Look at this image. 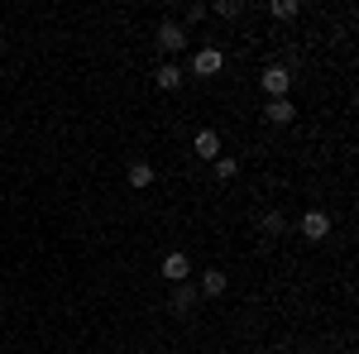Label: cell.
<instances>
[{
  "mask_svg": "<svg viewBox=\"0 0 359 354\" xmlns=\"http://www.w3.org/2000/svg\"><path fill=\"white\" fill-rule=\"evenodd\" d=\"M259 82H264V91H269V96H273V101H283V96H287V91H292V67H283V62H269V67H264V77H259Z\"/></svg>",
  "mask_w": 359,
  "mask_h": 354,
  "instance_id": "obj_1",
  "label": "cell"
},
{
  "mask_svg": "<svg viewBox=\"0 0 359 354\" xmlns=\"http://www.w3.org/2000/svg\"><path fill=\"white\" fill-rule=\"evenodd\" d=\"M154 39H158V48L168 53V62H172V53H182V48H187V29H182V25H172V20H163Z\"/></svg>",
  "mask_w": 359,
  "mask_h": 354,
  "instance_id": "obj_2",
  "label": "cell"
},
{
  "mask_svg": "<svg viewBox=\"0 0 359 354\" xmlns=\"http://www.w3.org/2000/svg\"><path fill=\"white\" fill-rule=\"evenodd\" d=\"M158 273H163L168 282H187V273H192V259H187L182 249H172V254H163V264H158Z\"/></svg>",
  "mask_w": 359,
  "mask_h": 354,
  "instance_id": "obj_3",
  "label": "cell"
},
{
  "mask_svg": "<svg viewBox=\"0 0 359 354\" xmlns=\"http://www.w3.org/2000/svg\"><path fill=\"white\" fill-rule=\"evenodd\" d=\"M196 301H201V292H196L192 282H172V297H168V306H172L177 316H192Z\"/></svg>",
  "mask_w": 359,
  "mask_h": 354,
  "instance_id": "obj_4",
  "label": "cell"
},
{
  "mask_svg": "<svg viewBox=\"0 0 359 354\" xmlns=\"http://www.w3.org/2000/svg\"><path fill=\"white\" fill-rule=\"evenodd\" d=\"M221 67H225L221 48H196V57H192V72H196V77H216Z\"/></svg>",
  "mask_w": 359,
  "mask_h": 354,
  "instance_id": "obj_5",
  "label": "cell"
},
{
  "mask_svg": "<svg viewBox=\"0 0 359 354\" xmlns=\"http://www.w3.org/2000/svg\"><path fill=\"white\" fill-rule=\"evenodd\" d=\"M192 154H196V158H206V163H216V158H221V135H216V130H196Z\"/></svg>",
  "mask_w": 359,
  "mask_h": 354,
  "instance_id": "obj_6",
  "label": "cell"
},
{
  "mask_svg": "<svg viewBox=\"0 0 359 354\" xmlns=\"http://www.w3.org/2000/svg\"><path fill=\"white\" fill-rule=\"evenodd\" d=\"M302 235L306 240H326V235H331V216H326V211H306L302 216Z\"/></svg>",
  "mask_w": 359,
  "mask_h": 354,
  "instance_id": "obj_7",
  "label": "cell"
},
{
  "mask_svg": "<svg viewBox=\"0 0 359 354\" xmlns=\"http://www.w3.org/2000/svg\"><path fill=\"white\" fill-rule=\"evenodd\" d=\"M292 115H297V110H292V96H283V101H269V106H264V120H269V125H292Z\"/></svg>",
  "mask_w": 359,
  "mask_h": 354,
  "instance_id": "obj_8",
  "label": "cell"
},
{
  "mask_svg": "<svg viewBox=\"0 0 359 354\" xmlns=\"http://www.w3.org/2000/svg\"><path fill=\"white\" fill-rule=\"evenodd\" d=\"M225 287H230V278H225L221 268H206V273H201V287H196V292H201V297H221Z\"/></svg>",
  "mask_w": 359,
  "mask_h": 354,
  "instance_id": "obj_9",
  "label": "cell"
},
{
  "mask_svg": "<svg viewBox=\"0 0 359 354\" xmlns=\"http://www.w3.org/2000/svg\"><path fill=\"white\" fill-rule=\"evenodd\" d=\"M154 86H158V91H177V86H182V67H177V62H163V67L154 72Z\"/></svg>",
  "mask_w": 359,
  "mask_h": 354,
  "instance_id": "obj_10",
  "label": "cell"
},
{
  "mask_svg": "<svg viewBox=\"0 0 359 354\" xmlns=\"http://www.w3.org/2000/svg\"><path fill=\"white\" fill-rule=\"evenodd\" d=\"M130 187H135V191L154 187V163H144V158H139V163H130Z\"/></svg>",
  "mask_w": 359,
  "mask_h": 354,
  "instance_id": "obj_11",
  "label": "cell"
},
{
  "mask_svg": "<svg viewBox=\"0 0 359 354\" xmlns=\"http://www.w3.org/2000/svg\"><path fill=\"white\" fill-rule=\"evenodd\" d=\"M259 230H264V235H283V230H287V216H283V211H264V216H259Z\"/></svg>",
  "mask_w": 359,
  "mask_h": 354,
  "instance_id": "obj_12",
  "label": "cell"
},
{
  "mask_svg": "<svg viewBox=\"0 0 359 354\" xmlns=\"http://www.w3.org/2000/svg\"><path fill=\"white\" fill-rule=\"evenodd\" d=\"M297 10H302L297 0H273V5H269V15H273V20H297Z\"/></svg>",
  "mask_w": 359,
  "mask_h": 354,
  "instance_id": "obj_13",
  "label": "cell"
},
{
  "mask_svg": "<svg viewBox=\"0 0 359 354\" xmlns=\"http://www.w3.org/2000/svg\"><path fill=\"white\" fill-rule=\"evenodd\" d=\"M235 172H240V163H235L230 154H221V158H216V177H221V182H235Z\"/></svg>",
  "mask_w": 359,
  "mask_h": 354,
  "instance_id": "obj_14",
  "label": "cell"
},
{
  "mask_svg": "<svg viewBox=\"0 0 359 354\" xmlns=\"http://www.w3.org/2000/svg\"><path fill=\"white\" fill-rule=\"evenodd\" d=\"M216 15H221V20H240L245 5H240V0H216Z\"/></svg>",
  "mask_w": 359,
  "mask_h": 354,
  "instance_id": "obj_15",
  "label": "cell"
}]
</instances>
